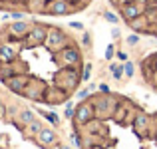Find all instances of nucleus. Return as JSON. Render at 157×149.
<instances>
[{"label":"nucleus","mask_w":157,"mask_h":149,"mask_svg":"<svg viewBox=\"0 0 157 149\" xmlns=\"http://www.w3.org/2000/svg\"><path fill=\"white\" fill-rule=\"evenodd\" d=\"M64 42H66V34H64V32H62L60 28H50L44 46L50 50L52 54H56V52H60V50L64 48Z\"/></svg>","instance_id":"1"},{"label":"nucleus","mask_w":157,"mask_h":149,"mask_svg":"<svg viewBox=\"0 0 157 149\" xmlns=\"http://www.w3.org/2000/svg\"><path fill=\"white\" fill-rule=\"evenodd\" d=\"M96 115L98 117H109V115H113L115 111V99L109 96V94H105L104 97H98L96 99Z\"/></svg>","instance_id":"2"},{"label":"nucleus","mask_w":157,"mask_h":149,"mask_svg":"<svg viewBox=\"0 0 157 149\" xmlns=\"http://www.w3.org/2000/svg\"><path fill=\"white\" fill-rule=\"evenodd\" d=\"M48 30L50 28L42 26V24H36L34 28H30V32L26 34V46H38V44H44L46 42V36H48Z\"/></svg>","instance_id":"3"},{"label":"nucleus","mask_w":157,"mask_h":149,"mask_svg":"<svg viewBox=\"0 0 157 149\" xmlns=\"http://www.w3.org/2000/svg\"><path fill=\"white\" fill-rule=\"evenodd\" d=\"M94 115H96V107H94V103L82 101L80 105L76 107V113H74V117H76L78 123H90V121L94 119Z\"/></svg>","instance_id":"4"},{"label":"nucleus","mask_w":157,"mask_h":149,"mask_svg":"<svg viewBox=\"0 0 157 149\" xmlns=\"http://www.w3.org/2000/svg\"><path fill=\"white\" fill-rule=\"evenodd\" d=\"M44 10L48 14H54V16H62V14H70L72 6H70V0H48Z\"/></svg>","instance_id":"5"},{"label":"nucleus","mask_w":157,"mask_h":149,"mask_svg":"<svg viewBox=\"0 0 157 149\" xmlns=\"http://www.w3.org/2000/svg\"><path fill=\"white\" fill-rule=\"evenodd\" d=\"M60 60H62V64H64V66H76L78 62L82 60V54H80V50H78V48L68 46V48H62L60 50Z\"/></svg>","instance_id":"6"},{"label":"nucleus","mask_w":157,"mask_h":149,"mask_svg":"<svg viewBox=\"0 0 157 149\" xmlns=\"http://www.w3.org/2000/svg\"><path fill=\"white\" fill-rule=\"evenodd\" d=\"M28 82H30V78H28V76H20V74H14L12 78L4 80V84H6L8 88L12 90V92H16V94H22V92H24V88L28 86Z\"/></svg>","instance_id":"7"},{"label":"nucleus","mask_w":157,"mask_h":149,"mask_svg":"<svg viewBox=\"0 0 157 149\" xmlns=\"http://www.w3.org/2000/svg\"><path fill=\"white\" fill-rule=\"evenodd\" d=\"M121 14H123V18H125L127 22H131V20L139 18V16L143 14V10H141V6H139L137 2L129 0L127 4H123V6H121Z\"/></svg>","instance_id":"8"},{"label":"nucleus","mask_w":157,"mask_h":149,"mask_svg":"<svg viewBox=\"0 0 157 149\" xmlns=\"http://www.w3.org/2000/svg\"><path fill=\"white\" fill-rule=\"evenodd\" d=\"M36 137H38V143L42 147H52V145H56V141H58L56 133H54L52 129H48V127H44V129L40 131Z\"/></svg>","instance_id":"9"},{"label":"nucleus","mask_w":157,"mask_h":149,"mask_svg":"<svg viewBox=\"0 0 157 149\" xmlns=\"http://www.w3.org/2000/svg\"><path fill=\"white\" fill-rule=\"evenodd\" d=\"M10 32H12V36H14L16 40H20L30 32V26H28L26 22H22V20H14V24L10 26Z\"/></svg>","instance_id":"10"},{"label":"nucleus","mask_w":157,"mask_h":149,"mask_svg":"<svg viewBox=\"0 0 157 149\" xmlns=\"http://www.w3.org/2000/svg\"><path fill=\"white\" fill-rule=\"evenodd\" d=\"M0 60L6 62V64L14 62L16 60V48L8 46V44H2V46H0Z\"/></svg>","instance_id":"11"},{"label":"nucleus","mask_w":157,"mask_h":149,"mask_svg":"<svg viewBox=\"0 0 157 149\" xmlns=\"http://www.w3.org/2000/svg\"><path fill=\"white\" fill-rule=\"evenodd\" d=\"M20 121H22L24 125L32 123V121H34V111H32V109H22V111H20Z\"/></svg>","instance_id":"12"},{"label":"nucleus","mask_w":157,"mask_h":149,"mask_svg":"<svg viewBox=\"0 0 157 149\" xmlns=\"http://www.w3.org/2000/svg\"><path fill=\"white\" fill-rule=\"evenodd\" d=\"M26 127H28V133H30V135H38L40 131L44 129V127H42V123H40V121H36V119H34L32 123H28Z\"/></svg>","instance_id":"13"},{"label":"nucleus","mask_w":157,"mask_h":149,"mask_svg":"<svg viewBox=\"0 0 157 149\" xmlns=\"http://www.w3.org/2000/svg\"><path fill=\"white\" fill-rule=\"evenodd\" d=\"M133 125H135V129L141 133V127L145 129V125H147V117H145L143 113H137V117H135V123H133Z\"/></svg>","instance_id":"14"},{"label":"nucleus","mask_w":157,"mask_h":149,"mask_svg":"<svg viewBox=\"0 0 157 149\" xmlns=\"http://www.w3.org/2000/svg\"><path fill=\"white\" fill-rule=\"evenodd\" d=\"M109 70L113 72V80H121V78H123V66H115V64H111V66H109Z\"/></svg>","instance_id":"15"},{"label":"nucleus","mask_w":157,"mask_h":149,"mask_svg":"<svg viewBox=\"0 0 157 149\" xmlns=\"http://www.w3.org/2000/svg\"><path fill=\"white\" fill-rule=\"evenodd\" d=\"M131 28H133V30H141L143 26H145V18H143V16H139V18H135V20H131Z\"/></svg>","instance_id":"16"},{"label":"nucleus","mask_w":157,"mask_h":149,"mask_svg":"<svg viewBox=\"0 0 157 149\" xmlns=\"http://www.w3.org/2000/svg\"><path fill=\"white\" fill-rule=\"evenodd\" d=\"M123 74H125L127 78H133L135 68H133V64H131V62H125V64H123Z\"/></svg>","instance_id":"17"},{"label":"nucleus","mask_w":157,"mask_h":149,"mask_svg":"<svg viewBox=\"0 0 157 149\" xmlns=\"http://www.w3.org/2000/svg\"><path fill=\"white\" fill-rule=\"evenodd\" d=\"M42 115H44V117H46L50 123H54V125H58V121H60V119H58V115H56V113H50V111H42Z\"/></svg>","instance_id":"18"},{"label":"nucleus","mask_w":157,"mask_h":149,"mask_svg":"<svg viewBox=\"0 0 157 149\" xmlns=\"http://www.w3.org/2000/svg\"><path fill=\"white\" fill-rule=\"evenodd\" d=\"M90 76H92V64H86L84 68V74H82V82H88Z\"/></svg>","instance_id":"19"},{"label":"nucleus","mask_w":157,"mask_h":149,"mask_svg":"<svg viewBox=\"0 0 157 149\" xmlns=\"http://www.w3.org/2000/svg\"><path fill=\"white\" fill-rule=\"evenodd\" d=\"M90 94H92V88H86V90H80L78 92V99H88Z\"/></svg>","instance_id":"20"},{"label":"nucleus","mask_w":157,"mask_h":149,"mask_svg":"<svg viewBox=\"0 0 157 149\" xmlns=\"http://www.w3.org/2000/svg\"><path fill=\"white\" fill-rule=\"evenodd\" d=\"M74 113H76V109H74V105H72V103H66V111H64V115H66V117H74Z\"/></svg>","instance_id":"21"},{"label":"nucleus","mask_w":157,"mask_h":149,"mask_svg":"<svg viewBox=\"0 0 157 149\" xmlns=\"http://www.w3.org/2000/svg\"><path fill=\"white\" fill-rule=\"evenodd\" d=\"M104 18L107 20V22H111V24H115V22H117V20H119L117 16L113 14V12H105V14H104Z\"/></svg>","instance_id":"22"},{"label":"nucleus","mask_w":157,"mask_h":149,"mask_svg":"<svg viewBox=\"0 0 157 149\" xmlns=\"http://www.w3.org/2000/svg\"><path fill=\"white\" fill-rule=\"evenodd\" d=\"M113 54H115L113 44H109V46H107V50H105V60H111V58H113Z\"/></svg>","instance_id":"23"},{"label":"nucleus","mask_w":157,"mask_h":149,"mask_svg":"<svg viewBox=\"0 0 157 149\" xmlns=\"http://www.w3.org/2000/svg\"><path fill=\"white\" fill-rule=\"evenodd\" d=\"M137 42H139V36H135V34L127 36V44H129V46H135Z\"/></svg>","instance_id":"24"},{"label":"nucleus","mask_w":157,"mask_h":149,"mask_svg":"<svg viewBox=\"0 0 157 149\" xmlns=\"http://www.w3.org/2000/svg\"><path fill=\"white\" fill-rule=\"evenodd\" d=\"M70 28H74V30H84V24L82 22H70Z\"/></svg>","instance_id":"25"},{"label":"nucleus","mask_w":157,"mask_h":149,"mask_svg":"<svg viewBox=\"0 0 157 149\" xmlns=\"http://www.w3.org/2000/svg\"><path fill=\"white\" fill-rule=\"evenodd\" d=\"M10 18H12V20H22V18H24V14H22V12H12Z\"/></svg>","instance_id":"26"},{"label":"nucleus","mask_w":157,"mask_h":149,"mask_svg":"<svg viewBox=\"0 0 157 149\" xmlns=\"http://www.w3.org/2000/svg\"><path fill=\"white\" fill-rule=\"evenodd\" d=\"M117 58H119V60H123V62H125V60H127V56H125V52H117Z\"/></svg>","instance_id":"27"},{"label":"nucleus","mask_w":157,"mask_h":149,"mask_svg":"<svg viewBox=\"0 0 157 149\" xmlns=\"http://www.w3.org/2000/svg\"><path fill=\"white\" fill-rule=\"evenodd\" d=\"M100 90H101V92H104V94H109V88H107L105 84H101V86H100Z\"/></svg>","instance_id":"28"},{"label":"nucleus","mask_w":157,"mask_h":149,"mask_svg":"<svg viewBox=\"0 0 157 149\" xmlns=\"http://www.w3.org/2000/svg\"><path fill=\"white\" fill-rule=\"evenodd\" d=\"M84 44H90V34H84Z\"/></svg>","instance_id":"29"},{"label":"nucleus","mask_w":157,"mask_h":149,"mask_svg":"<svg viewBox=\"0 0 157 149\" xmlns=\"http://www.w3.org/2000/svg\"><path fill=\"white\" fill-rule=\"evenodd\" d=\"M4 113V103H2V99H0V115Z\"/></svg>","instance_id":"30"},{"label":"nucleus","mask_w":157,"mask_h":149,"mask_svg":"<svg viewBox=\"0 0 157 149\" xmlns=\"http://www.w3.org/2000/svg\"><path fill=\"white\" fill-rule=\"evenodd\" d=\"M60 149H70V147L68 145H60Z\"/></svg>","instance_id":"31"},{"label":"nucleus","mask_w":157,"mask_h":149,"mask_svg":"<svg viewBox=\"0 0 157 149\" xmlns=\"http://www.w3.org/2000/svg\"><path fill=\"white\" fill-rule=\"evenodd\" d=\"M76 2H82V4H84V2H88V0H76Z\"/></svg>","instance_id":"32"},{"label":"nucleus","mask_w":157,"mask_h":149,"mask_svg":"<svg viewBox=\"0 0 157 149\" xmlns=\"http://www.w3.org/2000/svg\"><path fill=\"white\" fill-rule=\"evenodd\" d=\"M0 141H2V135H0Z\"/></svg>","instance_id":"33"}]
</instances>
